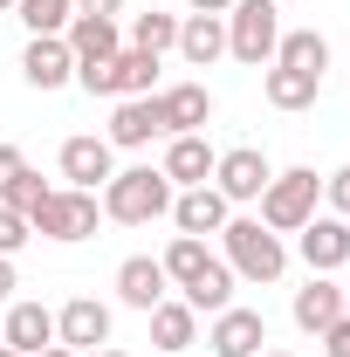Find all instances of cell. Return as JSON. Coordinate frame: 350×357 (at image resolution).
<instances>
[{
  "label": "cell",
  "mask_w": 350,
  "mask_h": 357,
  "mask_svg": "<svg viewBox=\"0 0 350 357\" xmlns=\"http://www.w3.org/2000/svg\"><path fill=\"white\" fill-rule=\"evenodd\" d=\"M254 357H296V351H254Z\"/></svg>",
  "instance_id": "cell-40"
},
{
  "label": "cell",
  "mask_w": 350,
  "mask_h": 357,
  "mask_svg": "<svg viewBox=\"0 0 350 357\" xmlns=\"http://www.w3.org/2000/svg\"><path fill=\"white\" fill-rule=\"evenodd\" d=\"M0 357H21V351H7V344H0Z\"/></svg>",
  "instance_id": "cell-42"
},
{
  "label": "cell",
  "mask_w": 350,
  "mask_h": 357,
  "mask_svg": "<svg viewBox=\"0 0 350 357\" xmlns=\"http://www.w3.org/2000/svg\"><path fill=\"white\" fill-rule=\"evenodd\" d=\"M268 344V316L261 310H241V303H227L213 316V330H206V351L213 357H254Z\"/></svg>",
  "instance_id": "cell-10"
},
{
  "label": "cell",
  "mask_w": 350,
  "mask_h": 357,
  "mask_svg": "<svg viewBox=\"0 0 350 357\" xmlns=\"http://www.w3.org/2000/svg\"><path fill=\"white\" fill-rule=\"evenodd\" d=\"M323 192H330V213H337V220H350V165H337V172L323 178Z\"/></svg>",
  "instance_id": "cell-32"
},
{
  "label": "cell",
  "mask_w": 350,
  "mask_h": 357,
  "mask_svg": "<svg viewBox=\"0 0 350 357\" xmlns=\"http://www.w3.org/2000/svg\"><path fill=\"white\" fill-rule=\"evenodd\" d=\"M21 165H28V158H21V144H0V185L21 172Z\"/></svg>",
  "instance_id": "cell-34"
},
{
  "label": "cell",
  "mask_w": 350,
  "mask_h": 357,
  "mask_svg": "<svg viewBox=\"0 0 350 357\" xmlns=\"http://www.w3.org/2000/svg\"><path fill=\"white\" fill-rule=\"evenodd\" d=\"M213 158H220V151L199 131H178V137H165V165H158V172L185 192V185H206V178H213Z\"/></svg>",
  "instance_id": "cell-14"
},
{
  "label": "cell",
  "mask_w": 350,
  "mask_h": 357,
  "mask_svg": "<svg viewBox=\"0 0 350 357\" xmlns=\"http://www.w3.org/2000/svg\"><path fill=\"white\" fill-rule=\"evenodd\" d=\"M14 14L28 21V35H62L69 14H76V0H14Z\"/></svg>",
  "instance_id": "cell-28"
},
{
  "label": "cell",
  "mask_w": 350,
  "mask_h": 357,
  "mask_svg": "<svg viewBox=\"0 0 350 357\" xmlns=\"http://www.w3.org/2000/svg\"><path fill=\"white\" fill-rule=\"evenodd\" d=\"M55 344H69L76 357L103 351V344H110V303H96V296H69V303L55 310Z\"/></svg>",
  "instance_id": "cell-8"
},
{
  "label": "cell",
  "mask_w": 350,
  "mask_h": 357,
  "mask_svg": "<svg viewBox=\"0 0 350 357\" xmlns=\"http://www.w3.org/2000/svg\"><path fill=\"white\" fill-rule=\"evenodd\" d=\"M316 344H323V357H350V310L337 316V323H330V330H323Z\"/></svg>",
  "instance_id": "cell-33"
},
{
  "label": "cell",
  "mask_w": 350,
  "mask_h": 357,
  "mask_svg": "<svg viewBox=\"0 0 350 357\" xmlns=\"http://www.w3.org/2000/svg\"><path fill=\"white\" fill-rule=\"evenodd\" d=\"M220 261L234 268V282H282L289 275V241L268 234L261 220H248V213H234L220 227Z\"/></svg>",
  "instance_id": "cell-2"
},
{
  "label": "cell",
  "mask_w": 350,
  "mask_h": 357,
  "mask_svg": "<svg viewBox=\"0 0 350 357\" xmlns=\"http://www.w3.org/2000/svg\"><path fill=\"white\" fill-rule=\"evenodd\" d=\"M158 261H165V275H172L178 289H185V282H192V275H199V268L213 261V248H206V241H199V234H172V248H165V255H158Z\"/></svg>",
  "instance_id": "cell-26"
},
{
  "label": "cell",
  "mask_w": 350,
  "mask_h": 357,
  "mask_svg": "<svg viewBox=\"0 0 350 357\" xmlns=\"http://www.w3.org/2000/svg\"><path fill=\"white\" fill-rule=\"evenodd\" d=\"M131 48H144V55H165V48H178V14H131Z\"/></svg>",
  "instance_id": "cell-27"
},
{
  "label": "cell",
  "mask_w": 350,
  "mask_h": 357,
  "mask_svg": "<svg viewBox=\"0 0 350 357\" xmlns=\"http://www.w3.org/2000/svg\"><path fill=\"white\" fill-rule=\"evenodd\" d=\"M234 0H185V14H227Z\"/></svg>",
  "instance_id": "cell-36"
},
{
  "label": "cell",
  "mask_w": 350,
  "mask_h": 357,
  "mask_svg": "<svg viewBox=\"0 0 350 357\" xmlns=\"http://www.w3.org/2000/svg\"><path fill=\"white\" fill-rule=\"evenodd\" d=\"M275 42H282V0H234L227 7V55L234 62L268 69L275 62Z\"/></svg>",
  "instance_id": "cell-4"
},
{
  "label": "cell",
  "mask_w": 350,
  "mask_h": 357,
  "mask_svg": "<svg viewBox=\"0 0 350 357\" xmlns=\"http://www.w3.org/2000/svg\"><path fill=\"white\" fill-rule=\"evenodd\" d=\"M158 110H165V131H206V117H213V89L206 83H172L158 89Z\"/></svg>",
  "instance_id": "cell-19"
},
{
  "label": "cell",
  "mask_w": 350,
  "mask_h": 357,
  "mask_svg": "<svg viewBox=\"0 0 350 357\" xmlns=\"http://www.w3.org/2000/svg\"><path fill=\"white\" fill-rule=\"evenodd\" d=\"M35 357H76V351H69V344H48V351H35Z\"/></svg>",
  "instance_id": "cell-38"
},
{
  "label": "cell",
  "mask_w": 350,
  "mask_h": 357,
  "mask_svg": "<svg viewBox=\"0 0 350 357\" xmlns=\"http://www.w3.org/2000/svg\"><path fill=\"white\" fill-rule=\"evenodd\" d=\"M76 14H103V21H117V14H124V0H76Z\"/></svg>",
  "instance_id": "cell-35"
},
{
  "label": "cell",
  "mask_w": 350,
  "mask_h": 357,
  "mask_svg": "<svg viewBox=\"0 0 350 357\" xmlns=\"http://www.w3.org/2000/svg\"><path fill=\"white\" fill-rule=\"evenodd\" d=\"M21 76H28V89H69L76 83L69 42H62V35H35V42L21 48Z\"/></svg>",
  "instance_id": "cell-11"
},
{
  "label": "cell",
  "mask_w": 350,
  "mask_h": 357,
  "mask_svg": "<svg viewBox=\"0 0 350 357\" xmlns=\"http://www.w3.org/2000/svg\"><path fill=\"white\" fill-rule=\"evenodd\" d=\"M96 220H103V199H96V192H83V185L48 192L42 206L28 213V227H35V234H48V241H89V234H96Z\"/></svg>",
  "instance_id": "cell-5"
},
{
  "label": "cell",
  "mask_w": 350,
  "mask_h": 357,
  "mask_svg": "<svg viewBox=\"0 0 350 357\" xmlns=\"http://www.w3.org/2000/svg\"><path fill=\"white\" fill-rule=\"evenodd\" d=\"M117 62V55H110ZM110 62H76V89H89V96H117V69Z\"/></svg>",
  "instance_id": "cell-30"
},
{
  "label": "cell",
  "mask_w": 350,
  "mask_h": 357,
  "mask_svg": "<svg viewBox=\"0 0 350 357\" xmlns=\"http://www.w3.org/2000/svg\"><path fill=\"white\" fill-rule=\"evenodd\" d=\"M337 316H344V289H337L330 275H309V289H296V330L323 337Z\"/></svg>",
  "instance_id": "cell-21"
},
{
  "label": "cell",
  "mask_w": 350,
  "mask_h": 357,
  "mask_svg": "<svg viewBox=\"0 0 350 357\" xmlns=\"http://www.w3.org/2000/svg\"><path fill=\"white\" fill-rule=\"evenodd\" d=\"M178 296H185V303H192V310H199V316H220V310H227V303H234V268H227V261H220V255H213V261L199 268V275H192V282H185Z\"/></svg>",
  "instance_id": "cell-23"
},
{
  "label": "cell",
  "mask_w": 350,
  "mask_h": 357,
  "mask_svg": "<svg viewBox=\"0 0 350 357\" xmlns=\"http://www.w3.org/2000/svg\"><path fill=\"white\" fill-rule=\"evenodd\" d=\"M172 178L158 172V165H124V172H110L103 178V220H117V227H151V220H165L172 213Z\"/></svg>",
  "instance_id": "cell-1"
},
{
  "label": "cell",
  "mask_w": 350,
  "mask_h": 357,
  "mask_svg": "<svg viewBox=\"0 0 350 357\" xmlns=\"http://www.w3.org/2000/svg\"><path fill=\"white\" fill-rule=\"evenodd\" d=\"M151 344H158L165 357L192 351V344H199V310H192L185 296H165V303L151 310Z\"/></svg>",
  "instance_id": "cell-18"
},
{
  "label": "cell",
  "mask_w": 350,
  "mask_h": 357,
  "mask_svg": "<svg viewBox=\"0 0 350 357\" xmlns=\"http://www.w3.org/2000/svg\"><path fill=\"white\" fill-rule=\"evenodd\" d=\"M227 220H234V206L220 199L213 185H185V192H172V227H178V234H199V241H206V234H220Z\"/></svg>",
  "instance_id": "cell-15"
},
{
  "label": "cell",
  "mask_w": 350,
  "mask_h": 357,
  "mask_svg": "<svg viewBox=\"0 0 350 357\" xmlns=\"http://www.w3.org/2000/svg\"><path fill=\"white\" fill-rule=\"evenodd\" d=\"M117 296H124V310H158L165 296H172V275H165V261L158 255H131V261L117 268Z\"/></svg>",
  "instance_id": "cell-12"
},
{
  "label": "cell",
  "mask_w": 350,
  "mask_h": 357,
  "mask_svg": "<svg viewBox=\"0 0 350 357\" xmlns=\"http://www.w3.org/2000/svg\"><path fill=\"white\" fill-rule=\"evenodd\" d=\"M89 357H131V351H110V344H103V351H89Z\"/></svg>",
  "instance_id": "cell-39"
},
{
  "label": "cell",
  "mask_w": 350,
  "mask_h": 357,
  "mask_svg": "<svg viewBox=\"0 0 350 357\" xmlns=\"http://www.w3.org/2000/svg\"><path fill=\"white\" fill-rule=\"evenodd\" d=\"M28 241H35V227L21 220V213H14V206H0V255H7V261H14V255H21V248H28Z\"/></svg>",
  "instance_id": "cell-31"
},
{
  "label": "cell",
  "mask_w": 350,
  "mask_h": 357,
  "mask_svg": "<svg viewBox=\"0 0 350 357\" xmlns=\"http://www.w3.org/2000/svg\"><path fill=\"white\" fill-rule=\"evenodd\" d=\"M103 137H110V151H144L151 137H172L165 131V110H158V89H151V96H117Z\"/></svg>",
  "instance_id": "cell-7"
},
{
  "label": "cell",
  "mask_w": 350,
  "mask_h": 357,
  "mask_svg": "<svg viewBox=\"0 0 350 357\" xmlns=\"http://www.w3.org/2000/svg\"><path fill=\"white\" fill-rule=\"evenodd\" d=\"M0 303H14V261L0 255Z\"/></svg>",
  "instance_id": "cell-37"
},
{
  "label": "cell",
  "mask_w": 350,
  "mask_h": 357,
  "mask_svg": "<svg viewBox=\"0 0 350 357\" xmlns=\"http://www.w3.org/2000/svg\"><path fill=\"white\" fill-rule=\"evenodd\" d=\"M0 344L21 357H35L55 344V310H42V303H7V330H0Z\"/></svg>",
  "instance_id": "cell-17"
},
{
  "label": "cell",
  "mask_w": 350,
  "mask_h": 357,
  "mask_svg": "<svg viewBox=\"0 0 350 357\" xmlns=\"http://www.w3.org/2000/svg\"><path fill=\"white\" fill-rule=\"evenodd\" d=\"M261 96L275 103V110H309V103L323 96V76H303V69H282V62H268Z\"/></svg>",
  "instance_id": "cell-22"
},
{
  "label": "cell",
  "mask_w": 350,
  "mask_h": 357,
  "mask_svg": "<svg viewBox=\"0 0 350 357\" xmlns=\"http://www.w3.org/2000/svg\"><path fill=\"white\" fill-rule=\"evenodd\" d=\"M117 172V151H110V137H69V144H62V178H69V185H83V192H96V185H103V178Z\"/></svg>",
  "instance_id": "cell-13"
},
{
  "label": "cell",
  "mask_w": 350,
  "mask_h": 357,
  "mask_svg": "<svg viewBox=\"0 0 350 357\" xmlns=\"http://www.w3.org/2000/svg\"><path fill=\"white\" fill-rule=\"evenodd\" d=\"M296 255L309 261V275H337V268H350V220L316 213V220L296 234Z\"/></svg>",
  "instance_id": "cell-9"
},
{
  "label": "cell",
  "mask_w": 350,
  "mask_h": 357,
  "mask_svg": "<svg viewBox=\"0 0 350 357\" xmlns=\"http://www.w3.org/2000/svg\"><path fill=\"white\" fill-rule=\"evenodd\" d=\"M0 14H14V0H0Z\"/></svg>",
  "instance_id": "cell-41"
},
{
  "label": "cell",
  "mask_w": 350,
  "mask_h": 357,
  "mask_svg": "<svg viewBox=\"0 0 350 357\" xmlns=\"http://www.w3.org/2000/svg\"><path fill=\"white\" fill-rule=\"evenodd\" d=\"M48 192H55V185H42V172H35V165H21V172H14V178H7V185H0V206H14V213L28 220V213L42 206Z\"/></svg>",
  "instance_id": "cell-29"
},
{
  "label": "cell",
  "mask_w": 350,
  "mask_h": 357,
  "mask_svg": "<svg viewBox=\"0 0 350 357\" xmlns=\"http://www.w3.org/2000/svg\"><path fill=\"white\" fill-rule=\"evenodd\" d=\"M117 96H151L158 89V55H144V48H117Z\"/></svg>",
  "instance_id": "cell-25"
},
{
  "label": "cell",
  "mask_w": 350,
  "mask_h": 357,
  "mask_svg": "<svg viewBox=\"0 0 350 357\" xmlns=\"http://www.w3.org/2000/svg\"><path fill=\"white\" fill-rule=\"evenodd\" d=\"M178 55L192 69H213L227 55V14H178Z\"/></svg>",
  "instance_id": "cell-16"
},
{
  "label": "cell",
  "mask_w": 350,
  "mask_h": 357,
  "mask_svg": "<svg viewBox=\"0 0 350 357\" xmlns=\"http://www.w3.org/2000/svg\"><path fill=\"white\" fill-rule=\"evenodd\" d=\"M62 42H69L76 62H110V55L124 48V35H117V21H103V14H69Z\"/></svg>",
  "instance_id": "cell-20"
},
{
  "label": "cell",
  "mask_w": 350,
  "mask_h": 357,
  "mask_svg": "<svg viewBox=\"0 0 350 357\" xmlns=\"http://www.w3.org/2000/svg\"><path fill=\"white\" fill-rule=\"evenodd\" d=\"M344 310H350V289H344Z\"/></svg>",
  "instance_id": "cell-43"
},
{
  "label": "cell",
  "mask_w": 350,
  "mask_h": 357,
  "mask_svg": "<svg viewBox=\"0 0 350 357\" xmlns=\"http://www.w3.org/2000/svg\"><path fill=\"white\" fill-rule=\"evenodd\" d=\"M268 178H275V165H268L261 144H234V151H220V158H213V178H206V185H213L227 206H248V199H261Z\"/></svg>",
  "instance_id": "cell-6"
},
{
  "label": "cell",
  "mask_w": 350,
  "mask_h": 357,
  "mask_svg": "<svg viewBox=\"0 0 350 357\" xmlns=\"http://www.w3.org/2000/svg\"><path fill=\"white\" fill-rule=\"evenodd\" d=\"M316 199H323V178L309 172V165H289V172H275L261 185V213H254V220H261L268 234H303V227L316 220Z\"/></svg>",
  "instance_id": "cell-3"
},
{
  "label": "cell",
  "mask_w": 350,
  "mask_h": 357,
  "mask_svg": "<svg viewBox=\"0 0 350 357\" xmlns=\"http://www.w3.org/2000/svg\"><path fill=\"white\" fill-rule=\"evenodd\" d=\"M275 62H282V69H303V76H323V69H330V42H323L316 28H282Z\"/></svg>",
  "instance_id": "cell-24"
}]
</instances>
